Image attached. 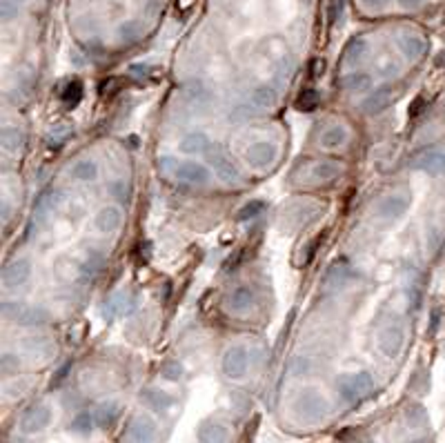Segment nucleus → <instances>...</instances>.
<instances>
[{"label":"nucleus","mask_w":445,"mask_h":443,"mask_svg":"<svg viewBox=\"0 0 445 443\" xmlns=\"http://www.w3.org/2000/svg\"><path fill=\"white\" fill-rule=\"evenodd\" d=\"M294 412L296 417L305 423H318L328 417L330 412V403L320 392L316 390H305L296 396L294 401Z\"/></svg>","instance_id":"nucleus-1"},{"label":"nucleus","mask_w":445,"mask_h":443,"mask_svg":"<svg viewBox=\"0 0 445 443\" xmlns=\"http://www.w3.org/2000/svg\"><path fill=\"white\" fill-rule=\"evenodd\" d=\"M3 314L5 318L13 321V323L25 326V328H40L50 323V312L40 308V305H25V303H3Z\"/></svg>","instance_id":"nucleus-2"},{"label":"nucleus","mask_w":445,"mask_h":443,"mask_svg":"<svg viewBox=\"0 0 445 443\" xmlns=\"http://www.w3.org/2000/svg\"><path fill=\"white\" fill-rule=\"evenodd\" d=\"M207 156H209V163H212V170L214 174H216L225 185H236V183L241 180V172H238V167L234 165V161L229 159L225 154V149L221 145H212L209 151H207Z\"/></svg>","instance_id":"nucleus-3"},{"label":"nucleus","mask_w":445,"mask_h":443,"mask_svg":"<svg viewBox=\"0 0 445 443\" xmlns=\"http://www.w3.org/2000/svg\"><path fill=\"white\" fill-rule=\"evenodd\" d=\"M221 368H223V374L227 379H243L245 374H248V368H250V355L248 350H245L243 345H232L225 350L223 355V361H221Z\"/></svg>","instance_id":"nucleus-4"},{"label":"nucleus","mask_w":445,"mask_h":443,"mask_svg":"<svg viewBox=\"0 0 445 443\" xmlns=\"http://www.w3.org/2000/svg\"><path fill=\"white\" fill-rule=\"evenodd\" d=\"M412 170L427 172V174H443L445 172V151L437 147L421 149L419 154H414L410 161Z\"/></svg>","instance_id":"nucleus-5"},{"label":"nucleus","mask_w":445,"mask_h":443,"mask_svg":"<svg viewBox=\"0 0 445 443\" xmlns=\"http://www.w3.org/2000/svg\"><path fill=\"white\" fill-rule=\"evenodd\" d=\"M52 408L50 405H45V403H38L34 408H29L23 419H21V430L25 435H38L42 432L45 427H47L52 423Z\"/></svg>","instance_id":"nucleus-6"},{"label":"nucleus","mask_w":445,"mask_h":443,"mask_svg":"<svg viewBox=\"0 0 445 443\" xmlns=\"http://www.w3.org/2000/svg\"><path fill=\"white\" fill-rule=\"evenodd\" d=\"M156 439V421L149 415H138L127 425V443H154Z\"/></svg>","instance_id":"nucleus-7"},{"label":"nucleus","mask_w":445,"mask_h":443,"mask_svg":"<svg viewBox=\"0 0 445 443\" xmlns=\"http://www.w3.org/2000/svg\"><path fill=\"white\" fill-rule=\"evenodd\" d=\"M276 154H279V151H276L274 143L260 141V143H254L248 151H245V161H248V165L252 167V170L263 172L276 161Z\"/></svg>","instance_id":"nucleus-8"},{"label":"nucleus","mask_w":445,"mask_h":443,"mask_svg":"<svg viewBox=\"0 0 445 443\" xmlns=\"http://www.w3.org/2000/svg\"><path fill=\"white\" fill-rule=\"evenodd\" d=\"M403 341H405V332L401 326H386L378 334L381 355H386L388 359L398 357V352H401V347H403Z\"/></svg>","instance_id":"nucleus-9"},{"label":"nucleus","mask_w":445,"mask_h":443,"mask_svg":"<svg viewBox=\"0 0 445 443\" xmlns=\"http://www.w3.org/2000/svg\"><path fill=\"white\" fill-rule=\"evenodd\" d=\"M32 277V263H29V258H13L9 261L3 270V283L5 287H18L25 285Z\"/></svg>","instance_id":"nucleus-10"},{"label":"nucleus","mask_w":445,"mask_h":443,"mask_svg":"<svg viewBox=\"0 0 445 443\" xmlns=\"http://www.w3.org/2000/svg\"><path fill=\"white\" fill-rule=\"evenodd\" d=\"M408 207H410V198L408 196L392 194V196L381 198V203L376 205V214L383 221H396V219H401L403 214L408 212Z\"/></svg>","instance_id":"nucleus-11"},{"label":"nucleus","mask_w":445,"mask_h":443,"mask_svg":"<svg viewBox=\"0 0 445 443\" xmlns=\"http://www.w3.org/2000/svg\"><path fill=\"white\" fill-rule=\"evenodd\" d=\"M103 308V316L105 318H116V316H127L136 310V297L134 294H127V292H118L114 297H110Z\"/></svg>","instance_id":"nucleus-12"},{"label":"nucleus","mask_w":445,"mask_h":443,"mask_svg":"<svg viewBox=\"0 0 445 443\" xmlns=\"http://www.w3.org/2000/svg\"><path fill=\"white\" fill-rule=\"evenodd\" d=\"M254 292H252V287L248 285H238L234 287L232 292L227 294V310L229 312H234V314H245V312H250L254 308Z\"/></svg>","instance_id":"nucleus-13"},{"label":"nucleus","mask_w":445,"mask_h":443,"mask_svg":"<svg viewBox=\"0 0 445 443\" xmlns=\"http://www.w3.org/2000/svg\"><path fill=\"white\" fill-rule=\"evenodd\" d=\"M396 42H398V50L403 52V56L408 60H419L427 50L425 38L419 36V34H414V32H401L396 36Z\"/></svg>","instance_id":"nucleus-14"},{"label":"nucleus","mask_w":445,"mask_h":443,"mask_svg":"<svg viewBox=\"0 0 445 443\" xmlns=\"http://www.w3.org/2000/svg\"><path fill=\"white\" fill-rule=\"evenodd\" d=\"M174 174L178 180L190 183V185H203V183L209 180V170L201 163H180Z\"/></svg>","instance_id":"nucleus-15"},{"label":"nucleus","mask_w":445,"mask_h":443,"mask_svg":"<svg viewBox=\"0 0 445 443\" xmlns=\"http://www.w3.org/2000/svg\"><path fill=\"white\" fill-rule=\"evenodd\" d=\"M390 103H392V87L386 85V87L374 89L372 94L361 103V110L367 116H374V114H381L383 110H386Z\"/></svg>","instance_id":"nucleus-16"},{"label":"nucleus","mask_w":445,"mask_h":443,"mask_svg":"<svg viewBox=\"0 0 445 443\" xmlns=\"http://www.w3.org/2000/svg\"><path fill=\"white\" fill-rule=\"evenodd\" d=\"M94 223H96V230H98V232H103V234H112V232H116L118 227H120V223H122V214H120V209H118L116 205H105V207L98 209Z\"/></svg>","instance_id":"nucleus-17"},{"label":"nucleus","mask_w":445,"mask_h":443,"mask_svg":"<svg viewBox=\"0 0 445 443\" xmlns=\"http://www.w3.org/2000/svg\"><path fill=\"white\" fill-rule=\"evenodd\" d=\"M141 401L154 412H165L174 405V396L165 390H158V388H145L141 392Z\"/></svg>","instance_id":"nucleus-18"},{"label":"nucleus","mask_w":445,"mask_h":443,"mask_svg":"<svg viewBox=\"0 0 445 443\" xmlns=\"http://www.w3.org/2000/svg\"><path fill=\"white\" fill-rule=\"evenodd\" d=\"M343 170L339 163L334 161H316L308 167V178L310 180H316V183H325V180H332L339 176Z\"/></svg>","instance_id":"nucleus-19"},{"label":"nucleus","mask_w":445,"mask_h":443,"mask_svg":"<svg viewBox=\"0 0 445 443\" xmlns=\"http://www.w3.org/2000/svg\"><path fill=\"white\" fill-rule=\"evenodd\" d=\"M229 430L219 421H205L198 427V441L201 443H227Z\"/></svg>","instance_id":"nucleus-20"},{"label":"nucleus","mask_w":445,"mask_h":443,"mask_svg":"<svg viewBox=\"0 0 445 443\" xmlns=\"http://www.w3.org/2000/svg\"><path fill=\"white\" fill-rule=\"evenodd\" d=\"M69 176L74 180H79V183H91V180H96L98 176V165L94 161H76L71 167H69Z\"/></svg>","instance_id":"nucleus-21"},{"label":"nucleus","mask_w":445,"mask_h":443,"mask_svg":"<svg viewBox=\"0 0 445 443\" xmlns=\"http://www.w3.org/2000/svg\"><path fill=\"white\" fill-rule=\"evenodd\" d=\"M209 139L203 132H192L180 141V151L185 154H201V151H209Z\"/></svg>","instance_id":"nucleus-22"},{"label":"nucleus","mask_w":445,"mask_h":443,"mask_svg":"<svg viewBox=\"0 0 445 443\" xmlns=\"http://www.w3.org/2000/svg\"><path fill=\"white\" fill-rule=\"evenodd\" d=\"M316 217H318V209L308 205V203L291 205L287 209V219H294V225H291V227H305V225H310Z\"/></svg>","instance_id":"nucleus-23"},{"label":"nucleus","mask_w":445,"mask_h":443,"mask_svg":"<svg viewBox=\"0 0 445 443\" xmlns=\"http://www.w3.org/2000/svg\"><path fill=\"white\" fill-rule=\"evenodd\" d=\"M0 141H3V147L5 151H11V154H16V151H21L25 147V132L21 127H5L3 130V136H0Z\"/></svg>","instance_id":"nucleus-24"},{"label":"nucleus","mask_w":445,"mask_h":443,"mask_svg":"<svg viewBox=\"0 0 445 443\" xmlns=\"http://www.w3.org/2000/svg\"><path fill=\"white\" fill-rule=\"evenodd\" d=\"M118 403H114V401H105V403H100L98 408H96V412H94V421H96V425L98 427H112L114 425V421L118 419Z\"/></svg>","instance_id":"nucleus-25"},{"label":"nucleus","mask_w":445,"mask_h":443,"mask_svg":"<svg viewBox=\"0 0 445 443\" xmlns=\"http://www.w3.org/2000/svg\"><path fill=\"white\" fill-rule=\"evenodd\" d=\"M345 141H347V130L343 125H332L320 134V145L325 149H336L345 145Z\"/></svg>","instance_id":"nucleus-26"},{"label":"nucleus","mask_w":445,"mask_h":443,"mask_svg":"<svg viewBox=\"0 0 445 443\" xmlns=\"http://www.w3.org/2000/svg\"><path fill=\"white\" fill-rule=\"evenodd\" d=\"M336 392L341 394V399L345 401V403H359L363 396L359 394V390L354 388V384H352V376L349 374H343V376H339L336 379Z\"/></svg>","instance_id":"nucleus-27"},{"label":"nucleus","mask_w":445,"mask_h":443,"mask_svg":"<svg viewBox=\"0 0 445 443\" xmlns=\"http://www.w3.org/2000/svg\"><path fill=\"white\" fill-rule=\"evenodd\" d=\"M365 52H367V42H365V38L357 36V38H352V40L345 45V50H343V60H345L347 65H357L359 60L365 56Z\"/></svg>","instance_id":"nucleus-28"},{"label":"nucleus","mask_w":445,"mask_h":443,"mask_svg":"<svg viewBox=\"0 0 445 443\" xmlns=\"http://www.w3.org/2000/svg\"><path fill=\"white\" fill-rule=\"evenodd\" d=\"M276 103V89L272 85H260L252 91V105L256 110H267Z\"/></svg>","instance_id":"nucleus-29"},{"label":"nucleus","mask_w":445,"mask_h":443,"mask_svg":"<svg viewBox=\"0 0 445 443\" xmlns=\"http://www.w3.org/2000/svg\"><path fill=\"white\" fill-rule=\"evenodd\" d=\"M94 412H81V415H76L69 423V430L74 435H81V437H87L91 430H94Z\"/></svg>","instance_id":"nucleus-30"},{"label":"nucleus","mask_w":445,"mask_h":443,"mask_svg":"<svg viewBox=\"0 0 445 443\" xmlns=\"http://www.w3.org/2000/svg\"><path fill=\"white\" fill-rule=\"evenodd\" d=\"M60 98H63V105L67 107V110H74V107L83 100V83L81 81H69L63 89V94H60Z\"/></svg>","instance_id":"nucleus-31"},{"label":"nucleus","mask_w":445,"mask_h":443,"mask_svg":"<svg viewBox=\"0 0 445 443\" xmlns=\"http://www.w3.org/2000/svg\"><path fill=\"white\" fill-rule=\"evenodd\" d=\"M341 85L347 91H365L367 87L372 85V79L367 74H363V71H354V74H347Z\"/></svg>","instance_id":"nucleus-32"},{"label":"nucleus","mask_w":445,"mask_h":443,"mask_svg":"<svg viewBox=\"0 0 445 443\" xmlns=\"http://www.w3.org/2000/svg\"><path fill=\"white\" fill-rule=\"evenodd\" d=\"M265 209H267V203H265V201H260V198H254V201L245 203V205L238 209V221H254V219H258Z\"/></svg>","instance_id":"nucleus-33"},{"label":"nucleus","mask_w":445,"mask_h":443,"mask_svg":"<svg viewBox=\"0 0 445 443\" xmlns=\"http://www.w3.org/2000/svg\"><path fill=\"white\" fill-rule=\"evenodd\" d=\"M352 376V384H354V388L359 390L361 396H367L372 394L376 384H374V376L370 372H357V374H349Z\"/></svg>","instance_id":"nucleus-34"},{"label":"nucleus","mask_w":445,"mask_h":443,"mask_svg":"<svg viewBox=\"0 0 445 443\" xmlns=\"http://www.w3.org/2000/svg\"><path fill=\"white\" fill-rule=\"evenodd\" d=\"M161 374L167 381H178L183 374H185V368H183V363L178 359H165L161 363Z\"/></svg>","instance_id":"nucleus-35"},{"label":"nucleus","mask_w":445,"mask_h":443,"mask_svg":"<svg viewBox=\"0 0 445 443\" xmlns=\"http://www.w3.org/2000/svg\"><path fill=\"white\" fill-rule=\"evenodd\" d=\"M349 267L341 261V263H334L332 267H330V272H328V279H325V285H330V287H336V285H341L345 279H349Z\"/></svg>","instance_id":"nucleus-36"},{"label":"nucleus","mask_w":445,"mask_h":443,"mask_svg":"<svg viewBox=\"0 0 445 443\" xmlns=\"http://www.w3.org/2000/svg\"><path fill=\"white\" fill-rule=\"evenodd\" d=\"M185 96L192 103H207L209 100V91H207V87L201 81H190L187 87H185Z\"/></svg>","instance_id":"nucleus-37"},{"label":"nucleus","mask_w":445,"mask_h":443,"mask_svg":"<svg viewBox=\"0 0 445 443\" xmlns=\"http://www.w3.org/2000/svg\"><path fill=\"white\" fill-rule=\"evenodd\" d=\"M405 421H408V425H412V427L425 425V423H427V412H425V408L419 405V403L408 405V410H405Z\"/></svg>","instance_id":"nucleus-38"},{"label":"nucleus","mask_w":445,"mask_h":443,"mask_svg":"<svg viewBox=\"0 0 445 443\" xmlns=\"http://www.w3.org/2000/svg\"><path fill=\"white\" fill-rule=\"evenodd\" d=\"M318 105V91L316 89H303L296 98V110L299 112H312Z\"/></svg>","instance_id":"nucleus-39"},{"label":"nucleus","mask_w":445,"mask_h":443,"mask_svg":"<svg viewBox=\"0 0 445 443\" xmlns=\"http://www.w3.org/2000/svg\"><path fill=\"white\" fill-rule=\"evenodd\" d=\"M25 350L29 355H34V357H47L52 352V343L47 339H25Z\"/></svg>","instance_id":"nucleus-40"},{"label":"nucleus","mask_w":445,"mask_h":443,"mask_svg":"<svg viewBox=\"0 0 445 443\" xmlns=\"http://www.w3.org/2000/svg\"><path fill=\"white\" fill-rule=\"evenodd\" d=\"M141 38V25L136 21H127L118 27V40L120 42H134Z\"/></svg>","instance_id":"nucleus-41"},{"label":"nucleus","mask_w":445,"mask_h":443,"mask_svg":"<svg viewBox=\"0 0 445 443\" xmlns=\"http://www.w3.org/2000/svg\"><path fill=\"white\" fill-rule=\"evenodd\" d=\"M69 134H71V125L67 123H58L50 130L47 134V141H50V147H60V143H65L69 139Z\"/></svg>","instance_id":"nucleus-42"},{"label":"nucleus","mask_w":445,"mask_h":443,"mask_svg":"<svg viewBox=\"0 0 445 443\" xmlns=\"http://www.w3.org/2000/svg\"><path fill=\"white\" fill-rule=\"evenodd\" d=\"M0 16H3L5 23L16 18L18 16V3L16 0H0Z\"/></svg>","instance_id":"nucleus-43"},{"label":"nucleus","mask_w":445,"mask_h":443,"mask_svg":"<svg viewBox=\"0 0 445 443\" xmlns=\"http://www.w3.org/2000/svg\"><path fill=\"white\" fill-rule=\"evenodd\" d=\"M0 365H3V374L7 376V374L16 372V370L21 368V359H18L16 355H9V352H5V355H3V359H0Z\"/></svg>","instance_id":"nucleus-44"},{"label":"nucleus","mask_w":445,"mask_h":443,"mask_svg":"<svg viewBox=\"0 0 445 443\" xmlns=\"http://www.w3.org/2000/svg\"><path fill=\"white\" fill-rule=\"evenodd\" d=\"M343 7H345V0H330V23H336L343 16Z\"/></svg>","instance_id":"nucleus-45"},{"label":"nucleus","mask_w":445,"mask_h":443,"mask_svg":"<svg viewBox=\"0 0 445 443\" xmlns=\"http://www.w3.org/2000/svg\"><path fill=\"white\" fill-rule=\"evenodd\" d=\"M254 110L256 107L254 105H250V107H245V105H241V107H236V110L232 112V120H248V118H252L254 116Z\"/></svg>","instance_id":"nucleus-46"},{"label":"nucleus","mask_w":445,"mask_h":443,"mask_svg":"<svg viewBox=\"0 0 445 443\" xmlns=\"http://www.w3.org/2000/svg\"><path fill=\"white\" fill-rule=\"evenodd\" d=\"M110 190H112V194L118 198V201H122V198L127 201V198H129V188L122 180H114L112 185H110Z\"/></svg>","instance_id":"nucleus-47"},{"label":"nucleus","mask_w":445,"mask_h":443,"mask_svg":"<svg viewBox=\"0 0 445 443\" xmlns=\"http://www.w3.org/2000/svg\"><path fill=\"white\" fill-rule=\"evenodd\" d=\"M439 323H441V308L437 305V308L432 310V314H429V334H434L439 330Z\"/></svg>","instance_id":"nucleus-48"},{"label":"nucleus","mask_w":445,"mask_h":443,"mask_svg":"<svg viewBox=\"0 0 445 443\" xmlns=\"http://www.w3.org/2000/svg\"><path fill=\"white\" fill-rule=\"evenodd\" d=\"M323 71H325V60L323 58L312 60V63H310V74L312 76H323Z\"/></svg>","instance_id":"nucleus-49"},{"label":"nucleus","mask_w":445,"mask_h":443,"mask_svg":"<svg viewBox=\"0 0 445 443\" xmlns=\"http://www.w3.org/2000/svg\"><path fill=\"white\" fill-rule=\"evenodd\" d=\"M147 71H149V65H132L127 69V74L134 76V79H143V76H147Z\"/></svg>","instance_id":"nucleus-50"},{"label":"nucleus","mask_w":445,"mask_h":443,"mask_svg":"<svg viewBox=\"0 0 445 443\" xmlns=\"http://www.w3.org/2000/svg\"><path fill=\"white\" fill-rule=\"evenodd\" d=\"M425 3V0H398V5H401L403 9H417Z\"/></svg>","instance_id":"nucleus-51"},{"label":"nucleus","mask_w":445,"mask_h":443,"mask_svg":"<svg viewBox=\"0 0 445 443\" xmlns=\"http://www.w3.org/2000/svg\"><path fill=\"white\" fill-rule=\"evenodd\" d=\"M363 3L367 5V7H383L388 3V0H363Z\"/></svg>","instance_id":"nucleus-52"},{"label":"nucleus","mask_w":445,"mask_h":443,"mask_svg":"<svg viewBox=\"0 0 445 443\" xmlns=\"http://www.w3.org/2000/svg\"><path fill=\"white\" fill-rule=\"evenodd\" d=\"M176 5H178L183 11H185V9H190V7L194 5V0H176Z\"/></svg>","instance_id":"nucleus-53"},{"label":"nucleus","mask_w":445,"mask_h":443,"mask_svg":"<svg viewBox=\"0 0 445 443\" xmlns=\"http://www.w3.org/2000/svg\"><path fill=\"white\" fill-rule=\"evenodd\" d=\"M434 63H437V67H445V52H441V54L434 58Z\"/></svg>","instance_id":"nucleus-54"},{"label":"nucleus","mask_w":445,"mask_h":443,"mask_svg":"<svg viewBox=\"0 0 445 443\" xmlns=\"http://www.w3.org/2000/svg\"><path fill=\"white\" fill-rule=\"evenodd\" d=\"M9 219V207H7V203H3V221H7Z\"/></svg>","instance_id":"nucleus-55"},{"label":"nucleus","mask_w":445,"mask_h":443,"mask_svg":"<svg viewBox=\"0 0 445 443\" xmlns=\"http://www.w3.org/2000/svg\"><path fill=\"white\" fill-rule=\"evenodd\" d=\"M408 443H429L427 439H423V437H419V439H410Z\"/></svg>","instance_id":"nucleus-56"},{"label":"nucleus","mask_w":445,"mask_h":443,"mask_svg":"<svg viewBox=\"0 0 445 443\" xmlns=\"http://www.w3.org/2000/svg\"><path fill=\"white\" fill-rule=\"evenodd\" d=\"M16 3H21V0H16Z\"/></svg>","instance_id":"nucleus-57"}]
</instances>
